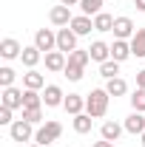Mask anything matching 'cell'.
<instances>
[{"instance_id":"obj_4","label":"cell","mask_w":145,"mask_h":147,"mask_svg":"<svg viewBox=\"0 0 145 147\" xmlns=\"http://www.w3.org/2000/svg\"><path fill=\"white\" fill-rule=\"evenodd\" d=\"M74 48H77V34H74L68 26H66V28H60V31H57V51L71 54Z\"/></svg>"},{"instance_id":"obj_5","label":"cell","mask_w":145,"mask_h":147,"mask_svg":"<svg viewBox=\"0 0 145 147\" xmlns=\"http://www.w3.org/2000/svg\"><path fill=\"white\" fill-rule=\"evenodd\" d=\"M34 45L40 48V51L49 54V51H54V48H57V34L51 31V28H40V31L34 34Z\"/></svg>"},{"instance_id":"obj_14","label":"cell","mask_w":145,"mask_h":147,"mask_svg":"<svg viewBox=\"0 0 145 147\" xmlns=\"http://www.w3.org/2000/svg\"><path fill=\"white\" fill-rule=\"evenodd\" d=\"M91 28H94V20H91L88 14H80V17H74V20H71V31H74L77 37L91 34Z\"/></svg>"},{"instance_id":"obj_16","label":"cell","mask_w":145,"mask_h":147,"mask_svg":"<svg viewBox=\"0 0 145 147\" xmlns=\"http://www.w3.org/2000/svg\"><path fill=\"white\" fill-rule=\"evenodd\" d=\"M122 127H125L128 133H134V136H137V133H145V116L140 113V110H134V113L125 119V125H122Z\"/></svg>"},{"instance_id":"obj_12","label":"cell","mask_w":145,"mask_h":147,"mask_svg":"<svg viewBox=\"0 0 145 147\" xmlns=\"http://www.w3.org/2000/svg\"><path fill=\"white\" fill-rule=\"evenodd\" d=\"M3 105L12 108V110L23 108V91H17L14 85H12V88H3Z\"/></svg>"},{"instance_id":"obj_23","label":"cell","mask_w":145,"mask_h":147,"mask_svg":"<svg viewBox=\"0 0 145 147\" xmlns=\"http://www.w3.org/2000/svg\"><path fill=\"white\" fill-rule=\"evenodd\" d=\"M88 62H91V54H88V48H85V51L74 48L71 54H68V65H80V68H85Z\"/></svg>"},{"instance_id":"obj_29","label":"cell","mask_w":145,"mask_h":147,"mask_svg":"<svg viewBox=\"0 0 145 147\" xmlns=\"http://www.w3.org/2000/svg\"><path fill=\"white\" fill-rule=\"evenodd\" d=\"M131 108L140 110V113H145V88H137V91H134V96H131Z\"/></svg>"},{"instance_id":"obj_26","label":"cell","mask_w":145,"mask_h":147,"mask_svg":"<svg viewBox=\"0 0 145 147\" xmlns=\"http://www.w3.org/2000/svg\"><path fill=\"white\" fill-rule=\"evenodd\" d=\"M117 74H120V62L117 59H108V62L100 65V76H105V79H114Z\"/></svg>"},{"instance_id":"obj_37","label":"cell","mask_w":145,"mask_h":147,"mask_svg":"<svg viewBox=\"0 0 145 147\" xmlns=\"http://www.w3.org/2000/svg\"><path fill=\"white\" fill-rule=\"evenodd\" d=\"M140 136H142V147H145V133H140Z\"/></svg>"},{"instance_id":"obj_31","label":"cell","mask_w":145,"mask_h":147,"mask_svg":"<svg viewBox=\"0 0 145 147\" xmlns=\"http://www.w3.org/2000/svg\"><path fill=\"white\" fill-rule=\"evenodd\" d=\"M66 76H68V79H71V82H80V79H83V68H80V65H66Z\"/></svg>"},{"instance_id":"obj_1","label":"cell","mask_w":145,"mask_h":147,"mask_svg":"<svg viewBox=\"0 0 145 147\" xmlns=\"http://www.w3.org/2000/svg\"><path fill=\"white\" fill-rule=\"evenodd\" d=\"M108 99H111V93L105 91V88L91 91L88 96H85V113H88V116H94V119L105 116V113H108Z\"/></svg>"},{"instance_id":"obj_32","label":"cell","mask_w":145,"mask_h":147,"mask_svg":"<svg viewBox=\"0 0 145 147\" xmlns=\"http://www.w3.org/2000/svg\"><path fill=\"white\" fill-rule=\"evenodd\" d=\"M0 125H14V119H12V108H6V105H0Z\"/></svg>"},{"instance_id":"obj_34","label":"cell","mask_w":145,"mask_h":147,"mask_svg":"<svg viewBox=\"0 0 145 147\" xmlns=\"http://www.w3.org/2000/svg\"><path fill=\"white\" fill-rule=\"evenodd\" d=\"M94 147H114V142H105V139H103V142H97Z\"/></svg>"},{"instance_id":"obj_28","label":"cell","mask_w":145,"mask_h":147,"mask_svg":"<svg viewBox=\"0 0 145 147\" xmlns=\"http://www.w3.org/2000/svg\"><path fill=\"white\" fill-rule=\"evenodd\" d=\"M23 119L31 122V125H40L43 122V108H23Z\"/></svg>"},{"instance_id":"obj_30","label":"cell","mask_w":145,"mask_h":147,"mask_svg":"<svg viewBox=\"0 0 145 147\" xmlns=\"http://www.w3.org/2000/svg\"><path fill=\"white\" fill-rule=\"evenodd\" d=\"M14 76H17V74H14V68H9V65H3V68H0V85H3V88H12V82H14Z\"/></svg>"},{"instance_id":"obj_38","label":"cell","mask_w":145,"mask_h":147,"mask_svg":"<svg viewBox=\"0 0 145 147\" xmlns=\"http://www.w3.org/2000/svg\"><path fill=\"white\" fill-rule=\"evenodd\" d=\"M29 147H43V144H29Z\"/></svg>"},{"instance_id":"obj_27","label":"cell","mask_w":145,"mask_h":147,"mask_svg":"<svg viewBox=\"0 0 145 147\" xmlns=\"http://www.w3.org/2000/svg\"><path fill=\"white\" fill-rule=\"evenodd\" d=\"M80 9H83V14H100L103 11V0H80Z\"/></svg>"},{"instance_id":"obj_20","label":"cell","mask_w":145,"mask_h":147,"mask_svg":"<svg viewBox=\"0 0 145 147\" xmlns=\"http://www.w3.org/2000/svg\"><path fill=\"white\" fill-rule=\"evenodd\" d=\"M105 91H108L111 96H125V93H128V82L122 79V76H114V79H108Z\"/></svg>"},{"instance_id":"obj_17","label":"cell","mask_w":145,"mask_h":147,"mask_svg":"<svg viewBox=\"0 0 145 147\" xmlns=\"http://www.w3.org/2000/svg\"><path fill=\"white\" fill-rule=\"evenodd\" d=\"M23 85H26V91H40L46 85V79H43V74H37L34 68H29V74H23Z\"/></svg>"},{"instance_id":"obj_2","label":"cell","mask_w":145,"mask_h":147,"mask_svg":"<svg viewBox=\"0 0 145 147\" xmlns=\"http://www.w3.org/2000/svg\"><path fill=\"white\" fill-rule=\"evenodd\" d=\"M63 136V125L60 122H46L43 127H37V133H34V144H43V147H49V144H54L57 139Z\"/></svg>"},{"instance_id":"obj_19","label":"cell","mask_w":145,"mask_h":147,"mask_svg":"<svg viewBox=\"0 0 145 147\" xmlns=\"http://www.w3.org/2000/svg\"><path fill=\"white\" fill-rule=\"evenodd\" d=\"M114 20L111 14H105V11H100V14H94V31H114Z\"/></svg>"},{"instance_id":"obj_33","label":"cell","mask_w":145,"mask_h":147,"mask_svg":"<svg viewBox=\"0 0 145 147\" xmlns=\"http://www.w3.org/2000/svg\"><path fill=\"white\" fill-rule=\"evenodd\" d=\"M137 88H145V68L137 71Z\"/></svg>"},{"instance_id":"obj_7","label":"cell","mask_w":145,"mask_h":147,"mask_svg":"<svg viewBox=\"0 0 145 147\" xmlns=\"http://www.w3.org/2000/svg\"><path fill=\"white\" fill-rule=\"evenodd\" d=\"M49 20H51L54 26H60V28H66V26H71L74 17H71V11H68V6L60 3V6H54V9L49 11Z\"/></svg>"},{"instance_id":"obj_24","label":"cell","mask_w":145,"mask_h":147,"mask_svg":"<svg viewBox=\"0 0 145 147\" xmlns=\"http://www.w3.org/2000/svg\"><path fill=\"white\" fill-rule=\"evenodd\" d=\"M91 125H94V116H88V113L74 116V130L77 133H91Z\"/></svg>"},{"instance_id":"obj_21","label":"cell","mask_w":145,"mask_h":147,"mask_svg":"<svg viewBox=\"0 0 145 147\" xmlns=\"http://www.w3.org/2000/svg\"><path fill=\"white\" fill-rule=\"evenodd\" d=\"M131 54L145 57V28H137V34L131 37Z\"/></svg>"},{"instance_id":"obj_3","label":"cell","mask_w":145,"mask_h":147,"mask_svg":"<svg viewBox=\"0 0 145 147\" xmlns=\"http://www.w3.org/2000/svg\"><path fill=\"white\" fill-rule=\"evenodd\" d=\"M34 125L31 122H26V119H17L14 125H9V136H12V142H29V139H34Z\"/></svg>"},{"instance_id":"obj_6","label":"cell","mask_w":145,"mask_h":147,"mask_svg":"<svg viewBox=\"0 0 145 147\" xmlns=\"http://www.w3.org/2000/svg\"><path fill=\"white\" fill-rule=\"evenodd\" d=\"M134 34H137V28H134L131 17H117L114 20V37L117 40H131Z\"/></svg>"},{"instance_id":"obj_10","label":"cell","mask_w":145,"mask_h":147,"mask_svg":"<svg viewBox=\"0 0 145 147\" xmlns=\"http://www.w3.org/2000/svg\"><path fill=\"white\" fill-rule=\"evenodd\" d=\"M88 54H91L94 62H100V65H103V62H108V59H111V45H105L103 40H97V42H91Z\"/></svg>"},{"instance_id":"obj_9","label":"cell","mask_w":145,"mask_h":147,"mask_svg":"<svg viewBox=\"0 0 145 147\" xmlns=\"http://www.w3.org/2000/svg\"><path fill=\"white\" fill-rule=\"evenodd\" d=\"M20 54H23V48H20V42L14 37H6V40L0 42V57H3V59H17Z\"/></svg>"},{"instance_id":"obj_22","label":"cell","mask_w":145,"mask_h":147,"mask_svg":"<svg viewBox=\"0 0 145 147\" xmlns=\"http://www.w3.org/2000/svg\"><path fill=\"white\" fill-rule=\"evenodd\" d=\"M120 133H122V127H120L117 122H105V125L100 127V136H103L105 142H117V139H120Z\"/></svg>"},{"instance_id":"obj_18","label":"cell","mask_w":145,"mask_h":147,"mask_svg":"<svg viewBox=\"0 0 145 147\" xmlns=\"http://www.w3.org/2000/svg\"><path fill=\"white\" fill-rule=\"evenodd\" d=\"M40 57H43V51H40L37 45H29V48H23L20 59H23V65H26V68H34L37 62H40Z\"/></svg>"},{"instance_id":"obj_35","label":"cell","mask_w":145,"mask_h":147,"mask_svg":"<svg viewBox=\"0 0 145 147\" xmlns=\"http://www.w3.org/2000/svg\"><path fill=\"white\" fill-rule=\"evenodd\" d=\"M63 6H80V0H60Z\"/></svg>"},{"instance_id":"obj_11","label":"cell","mask_w":145,"mask_h":147,"mask_svg":"<svg viewBox=\"0 0 145 147\" xmlns=\"http://www.w3.org/2000/svg\"><path fill=\"white\" fill-rule=\"evenodd\" d=\"M131 54V40H114V45H111V59H117V62H125Z\"/></svg>"},{"instance_id":"obj_36","label":"cell","mask_w":145,"mask_h":147,"mask_svg":"<svg viewBox=\"0 0 145 147\" xmlns=\"http://www.w3.org/2000/svg\"><path fill=\"white\" fill-rule=\"evenodd\" d=\"M134 6H137L140 11H145V0H134Z\"/></svg>"},{"instance_id":"obj_25","label":"cell","mask_w":145,"mask_h":147,"mask_svg":"<svg viewBox=\"0 0 145 147\" xmlns=\"http://www.w3.org/2000/svg\"><path fill=\"white\" fill-rule=\"evenodd\" d=\"M23 108H43V93L23 91Z\"/></svg>"},{"instance_id":"obj_8","label":"cell","mask_w":145,"mask_h":147,"mask_svg":"<svg viewBox=\"0 0 145 147\" xmlns=\"http://www.w3.org/2000/svg\"><path fill=\"white\" fill-rule=\"evenodd\" d=\"M66 102V96L60 91V85H46V91H43V105L46 108H57V105H63Z\"/></svg>"},{"instance_id":"obj_15","label":"cell","mask_w":145,"mask_h":147,"mask_svg":"<svg viewBox=\"0 0 145 147\" xmlns=\"http://www.w3.org/2000/svg\"><path fill=\"white\" fill-rule=\"evenodd\" d=\"M66 65H68V59L63 51H49L46 54V68L49 71H66Z\"/></svg>"},{"instance_id":"obj_13","label":"cell","mask_w":145,"mask_h":147,"mask_svg":"<svg viewBox=\"0 0 145 147\" xmlns=\"http://www.w3.org/2000/svg\"><path fill=\"white\" fill-rule=\"evenodd\" d=\"M63 108L68 110L71 116H80V113L85 110V96H80V93H68L66 102H63Z\"/></svg>"}]
</instances>
